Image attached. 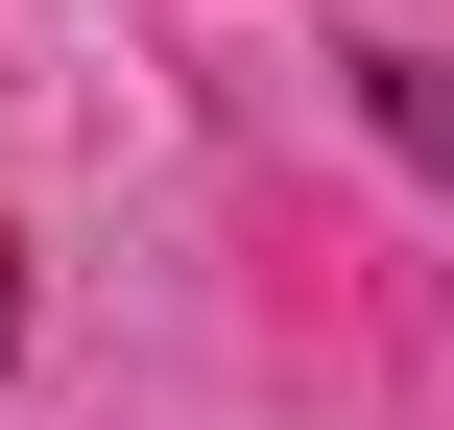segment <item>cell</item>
Masks as SVG:
<instances>
[{"label":"cell","mask_w":454,"mask_h":430,"mask_svg":"<svg viewBox=\"0 0 454 430\" xmlns=\"http://www.w3.org/2000/svg\"><path fill=\"white\" fill-rule=\"evenodd\" d=\"M0 359H24V263H0Z\"/></svg>","instance_id":"cell-1"}]
</instances>
